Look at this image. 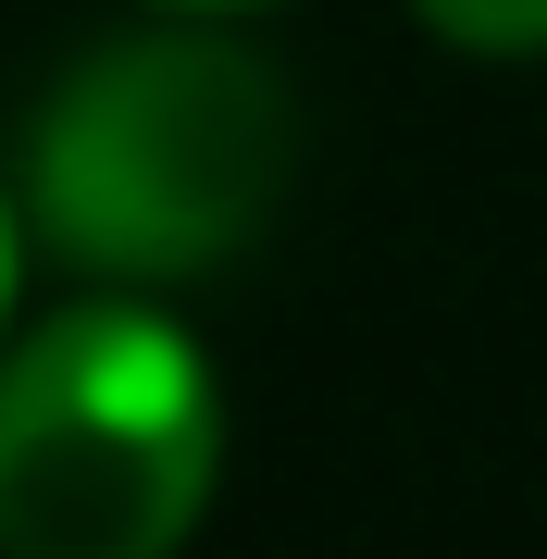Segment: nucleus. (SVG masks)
<instances>
[{
    "label": "nucleus",
    "mask_w": 547,
    "mask_h": 559,
    "mask_svg": "<svg viewBox=\"0 0 547 559\" xmlns=\"http://www.w3.org/2000/svg\"><path fill=\"white\" fill-rule=\"evenodd\" d=\"M299 175V100L224 38H112L38 100L25 212L112 286H175L237 261Z\"/></svg>",
    "instance_id": "obj_1"
},
{
    "label": "nucleus",
    "mask_w": 547,
    "mask_h": 559,
    "mask_svg": "<svg viewBox=\"0 0 547 559\" xmlns=\"http://www.w3.org/2000/svg\"><path fill=\"white\" fill-rule=\"evenodd\" d=\"M224 473L187 323L75 299L0 348V559H175Z\"/></svg>",
    "instance_id": "obj_2"
},
{
    "label": "nucleus",
    "mask_w": 547,
    "mask_h": 559,
    "mask_svg": "<svg viewBox=\"0 0 547 559\" xmlns=\"http://www.w3.org/2000/svg\"><path fill=\"white\" fill-rule=\"evenodd\" d=\"M448 50H486V62H523L547 50V0H411Z\"/></svg>",
    "instance_id": "obj_3"
},
{
    "label": "nucleus",
    "mask_w": 547,
    "mask_h": 559,
    "mask_svg": "<svg viewBox=\"0 0 547 559\" xmlns=\"http://www.w3.org/2000/svg\"><path fill=\"white\" fill-rule=\"evenodd\" d=\"M163 13H262V0H163Z\"/></svg>",
    "instance_id": "obj_4"
},
{
    "label": "nucleus",
    "mask_w": 547,
    "mask_h": 559,
    "mask_svg": "<svg viewBox=\"0 0 547 559\" xmlns=\"http://www.w3.org/2000/svg\"><path fill=\"white\" fill-rule=\"evenodd\" d=\"M0 311H13V212H0Z\"/></svg>",
    "instance_id": "obj_5"
}]
</instances>
